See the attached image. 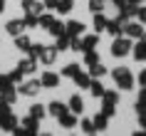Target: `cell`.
I'll list each match as a JSON object with an SVG mask.
<instances>
[{
    "label": "cell",
    "instance_id": "1",
    "mask_svg": "<svg viewBox=\"0 0 146 136\" xmlns=\"http://www.w3.org/2000/svg\"><path fill=\"white\" fill-rule=\"evenodd\" d=\"M111 74H114V82H116V87H119V89L129 92L131 87H134V74H131V69H126V67H116Z\"/></svg>",
    "mask_w": 146,
    "mask_h": 136
},
{
    "label": "cell",
    "instance_id": "2",
    "mask_svg": "<svg viewBox=\"0 0 146 136\" xmlns=\"http://www.w3.org/2000/svg\"><path fill=\"white\" fill-rule=\"evenodd\" d=\"M131 37H121V35H119V37L114 40V45H111V54H114V57H126V54L131 52Z\"/></svg>",
    "mask_w": 146,
    "mask_h": 136
},
{
    "label": "cell",
    "instance_id": "3",
    "mask_svg": "<svg viewBox=\"0 0 146 136\" xmlns=\"http://www.w3.org/2000/svg\"><path fill=\"white\" fill-rule=\"evenodd\" d=\"M124 35H126V37H131V40H141L144 27H141L139 23H126V25H124Z\"/></svg>",
    "mask_w": 146,
    "mask_h": 136
},
{
    "label": "cell",
    "instance_id": "4",
    "mask_svg": "<svg viewBox=\"0 0 146 136\" xmlns=\"http://www.w3.org/2000/svg\"><path fill=\"white\" fill-rule=\"evenodd\" d=\"M60 84V74H54V72H45V74L40 77V87H47V89H52Z\"/></svg>",
    "mask_w": 146,
    "mask_h": 136
},
{
    "label": "cell",
    "instance_id": "5",
    "mask_svg": "<svg viewBox=\"0 0 146 136\" xmlns=\"http://www.w3.org/2000/svg\"><path fill=\"white\" fill-rule=\"evenodd\" d=\"M37 92H40V82L37 79H30V82L20 84V94H25V97H35Z\"/></svg>",
    "mask_w": 146,
    "mask_h": 136
},
{
    "label": "cell",
    "instance_id": "6",
    "mask_svg": "<svg viewBox=\"0 0 146 136\" xmlns=\"http://www.w3.org/2000/svg\"><path fill=\"white\" fill-rule=\"evenodd\" d=\"M64 32H67L69 37H79V35L84 32V25H82V23H77V20H69V23L64 25Z\"/></svg>",
    "mask_w": 146,
    "mask_h": 136
},
{
    "label": "cell",
    "instance_id": "7",
    "mask_svg": "<svg viewBox=\"0 0 146 136\" xmlns=\"http://www.w3.org/2000/svg\"><path fill=\"white\" fill-rule=\"evenodd\" d=\"M5 32H10L13 37H17V35H23V32H25V23H23V20H10V23L5 25Z\"/></svg>",
    "mask_w": 146,
    "mask_h": 136
},
{
    "label": "cell",
    "instance_id": "8",
    "mask_svg": "<svg viewBox=\"0 0 146 136\" xmlns=\"http://www.w3.org/2000/svg\"><path fill=\"white\" fill-rule=\"evenodd\" d=\"M23 10L25 13H32V15H40V13L45 10V5L37 3V0H23Z\"/></svg>",
    "mask_w": 146,
    "mask_h": 136
},
{
    "label": "cell",
    "instance_id": "9",
    "mask_svg": "<svg viewBox=\"0 0 146 136\" xmlns=\"http://www.w3.org/2000/svg\"><path fill=\"white\" fill-rule=\"evenodd\" d=\"M57 121H60L64 129H74V126H77V114H74V111H64Z\"/></svg>",
    "mask_w": 146,
    "mask_h": 136
},
{
    "label": "cell",
    "instance_id": "10",
    "mask_svg": "<svg viewBox=\"0 0 146 136\" xmlns=\"http://www.w3.org/2000/svg\"><path fill=\"white\" fill-rule=\"evenodd\" d=\"M17 69H20L23 74H32V72L37 69V60H32V57H27V60H20Z\"/></svg>",
    "mask_w": 146,
    "mask_h": 136
},
{
    "label": "cell",
    "instance_id": "11",
    "mask_svg": "<svg viewBox=\"0 0 146 136\" xmlns=\"http://www.w3.org/2000/svg\"><path fill=\"white\" fill-rule=\"evenodd\" d=\"M104 30L111 35V37H119V35H124V25L119 23V20H107V27Z\"/></svg>",
    "mask_w": 146,
    "mask_h": 136
},
{
    "label": "cell",
    "instance_id": "12",
    "mask_svg": "<svg viewBox=\"0 0 146 136\" xmlns=\"http://www.w3.org/2000/svg\"><path fill=\"white\" fill-rule=\"evenodd\" d=\"M131 54H134V60H136V62H146V42H144V40H139V45L131 47Z\"/></svg>",
    "mask_w": 146,
    "mask_h": 136
},
{
    "label": "cell",
    "instance_id": "13",
    "mask_svg": "<svg viewBox=\"0 0 146 136\" xmlns=\"http://www.w3.org/2000/svg\"><path fill=\"white\" fill-rule=\"evenodd\" d=\"M54 60H57V47H45L42 54H40V62L42 64H52Z\"/></svg>",
    "mask_w": 146,
    "mask_h": 136
},
{
    "label": "cell",
    "instance_id": "14",
    "mask_svg": "<svg viewBox=\"0 0 146 136\" xmlns=\"http://www.w3.org/2000/svg\"><path fill=\"white\" fill-rule=\"evenodd\" d=\"M0 129H5V131H15V129H17V119L13 116V114L0 116Z\"/></svg>",
    "mask_w": 146,
    "mask_h": 136
},
{
    "label": "cell",
    "instance_id": "15",
    "mask_svg": "<svg viewBox=\"0 0 146 136\" xmlns=\"http://www.w3.org/2000/svg\"><path fill=\"white\" fill-rule=\"evenodd\" d=\"M72 79H74V84H77L79 89H89V84H92V77L84 74V72H77V74L72 77Z\"/></svg>",
    "mask_w": 146,
    "mask_h": 136
},
{
    "label": "cell",
    "instance_id": "16",
    "mask_svg": "<svg viewBox=\"0 0 146 136\" xmlns=\"http://www.w3.org/2000/svg\"><path fill=\"white\" fill-rule=\"evenodd\" d=\"M13 40H15V47L20 50V52H27V50H30V45H32L30 37H27L25 32H23V35H17V37H13Z\"/></svg>",
    "mask_w": 146,
    "mask_h": 136
},
{
    "label": "cell",
    "instance_id": "17",
    "mask_svg": "<svg viewBox=\"0 0 146 136\" xmlns=\"http://www.w3.org/2000/svg\"><path fill=\"white\" fill-rule=\"evenodd\" d=\"M47 111L52 114L54 119H60L62 114H64V111H69V109H67V106H64V104H60V102H52V104L47 106Z\"/></svg>",
    "mask_w": 146,
    "mask_h": 136
},
{
    "label": "cell",
    "instance_id": "18",
    "mask_svg": "<svg viewBox=\"0 0 146 136\" xmlns=\"http://www.w3.org/2000/svg\"><path fill=\"white\" fill-rule=\"evenodd\" d=\"M82 109H84V102L79 99V94H74V97L69 99V111H74V114L79 116V114H82Z\"/></svg>",
    "mask_w": 146,
    "mask_h": 136
},
{
    "label": "cell",
    "instance_id": "19",
    "mask_svg": "<svg viewBox=\"0 0 146 136\" xmlns=\"http://www.w3.org/2000/svg\"><path fill=\"white\" fill-rule=\"evenodd\" d=\"M107 126H109V116L107 114H97L94 116V129L97 131H107Z\"/></svg>",
    "mask_w": 146,
    "mask_h": 136
},
{
    "label": "cell",
    "instance_id": "20",
    "mask_svg": "<svg viewBox=\"0 0 146 136\" xmlns=\"http://www.w3.org/2000/svg\"><path fill=\"white\" fill-rule=\"evenodd\" d=\"M97 42H99V35H87V37L82 40V52L94 50V47H97Z\"/></svg>",
    "mask_w": 146,
    "mask_h": 136
},
{
    "label": "cell",
    "instance_id": "21",
    "mask_svg": "<svg viewBox=\"0 0 146 136\" xmlns=\"http://www.w3.org/2000/svg\"><path fill=\"white\" fill-rule=\"evenodd\" d=\"M104 74H107V67H104L102 62H97L94 67H89V77H92V79H99V77H104Z\"/></svg>",
    "mask_w": 146,
    "mask_h": 136
},
{
    "label": "cell",
    "instance_id": "22",
    "mask_svg": "<svg viewBox=\"0 0 146 136\" xmlns=\"http://www.w3.org/2000/svg\"><path fill=\"white\" fill-rule=\"evenodd\" d=\"M104 27H107V17H104V13H94V30L104 32Z\"/></svg>",
    "mask_w": 146,
    "mask_h": 136
},
{
    "label": "cell",
    "instance_id": "23",
    "mask_svg": "<svg viewBox=\"0 0 146 136\" xmlns=\"http://www.w3.org/2000/svg\"><path fill=\"white\" fill-rule=\"evenodd\" d=\"M97 62H99V52H94V50H87V52H84V64H87V67H94Z\"/></svg>",
    "mask_w": 146,
    "mask_h": 136
},
{
    "label": "cell",
    "instance_id": "24",
    "mask_svg": "<svg viewBox=\"0 0 146 136\" xmlns=\"http://www.w3.org/2000/svg\"><path fill=\"white\" fill-rule=\"evenodd\" d=\"M89 92H92V97L102 99V97H104V92H107V89H104V87H102V84L97 82V79H92V84H89Z\"/></svg>",
    "mask_w": 146,
    "mask_h": 136
},
{
    "label": "cell",
    "instance_id": "25",
    "mask_svg": "<svg viewBox=\"0 0 146 136\" xmlns=\"http://www.w3.org/2000/svg\"><path fill=\"white\" fill-rule=\"evenodd\" d=\"M54 47H57V52H62V50H67V47H69V35H67V32H64V35H57Z\"/></svg>",
    "mask_w": 146,
    "mask_h": 136
},
{
    "label": "cell",
    "instance_id": "26",
    "mask_svg": "<svg viewBox=\"0 0 146 136\" xmlns=\"http://www.w3.org/2000/svg\"><path fill=\"white\" fill-rule=\"evenodd\" d=\"M47 30H50V35H52V37H57V35H64V25L57 23V20H52V25H50Z\"/></svg>",
    "mask_w": 146,
    "mask_h": 136
},
{
    "label": "cell",
    "instance_id": "27",
    "mask_svg": "<svg viewBox=\"0 0 146 136\" xmlns=\"http://www.w3.org/2000/svg\"><path fill=\"white\" fill-rule=\"evenodd\" d=\"M37 121H40V119H35V116H25V119H23V126L27 129V131L35 134V131H37Z\"/></svg>",
    "mask_w": 146,
    "mask_h": 136
},
{
    "label": "cell",
    "instance_id": "28",
    "mask_svg": "<svg viewBox=\"0 0 146 136\" xmlns=\"http://www.w3.org/2000/svg\"><path fill=\"white\" fill-rule=\"evenodd\" d=\"M45 114H47V109H45L42 104H32V106H30V116H35V119H42Z\"/></svg>",
    "mask_w": 146,
    "mask_h": 136
},
{
    "label": "cell",
    "instance_id": "29",
    "mask_svg": "<svg viewBox=\"0 0 146 136\" xmlns=\"http://www.w3.org/2000/svg\"><path fill=\"white\" fill-rule=\"evenodd\" d=\"M23 23H25V27H40V15H32V13H27Z\"/></svg>",
    "mask_w": 146,
    "mask_h": 136
},
{
    "label": "cell",
    "instance_id": "30",
    "mask_svg": "<svg viewBox=\"0 0 146 136\" xmlns=\"http://www.w3.org/2000/svg\"><path fill=\"white\" fill-rule=\"evenodd\" d=\"M0 99L8 102V104L13 106V104H15V99H17V94H15V89H8V92H0Z\"/></svg>",
    "mask_w": 146,
    "mask_h": 136
},
{
    "label": "cell",
    "instance_id": "31",
    "mask_svg": "<svg viewBox=\"0 0 146 136\" xmlns=\"http://www.w3.org/2000/svg\"><path fill=\"white\" fill-rule=\"evenodd\" d=\"M42 50H45V45H30L27 54H30L32 60H40V54H42Z\"/></svg>",
    "mask_w": 146,
    "mask_h": 136
},
{
    "label": "cell",
    "instance_id": "32",
    "mask_svg": "<svg viewBox=\"0 0 146 136\" xmlns=\"http://www.w3.org/2000/svg\"><path fill=\"white\" fill-rule=\"evenodd\" d=\"M72 8H74V0H60V3H57V10H60V13H69Z\"/></svg>",
    "mask_w": 146,
    "mask_h": 136
},
{
    "label": "cell",
    "instance_id": "33",
    "mask_svg": "<svg viewBox=\"0 0 146 136\" xmlns=\"http://www.w3.org/2000/svg\"><path fill=\"white\" fill-rule=\"evenodd\" d=\"M102 114L114 116V114H116V104H111V102H104V106H102Z\"/></svg>",
    "mask_w": 146,
    "mask_h": 136
},
{
    "label": "cell",
    "instance_id": "34",
    "mask_svg": "<svg viewBox=\"0 0 146 136\" xmlns=\"http://www.w3.org/2000/svg\"><path fill=\"white\" fill-rule=\"evenodd\" d=\"M89 10L92 13H102L104 10V0H89Z\"/></svg>",
    "mask_w": 146,
    "mask_h": 136
},
{
    "label": "cell",
    "instance_id": "35",
    "mask_svg": "<svg viewBox=\"0 0 146 136\" xmlns=\"http://www.w3.org/2000/svg\"><path fill=\"white\" fill-rule=\"evenodd\" d=\"M77 72H79V67H77V64H67V67L62 69V77H74Z\"/></svg>",
    "mask_w": 146,
    "mask_h": 136
},
{
    "label": "cell",
    "instance_id": "36",
    "mask_svg": "<svg viewBox=\"0 0 146 136\" xmlns=\"http://www.w3.org/2000/svg\"><path fill=\"white\" fill-rule=\"evenodd\" d=\"M102 99H104V102H111V104H116V102H119V92H109V89H107Z\"/></svg>",
    "mask_w": 146,
    "mask_h": 136
},
{
    "label": "cell",
    "instance_id": "37",
    "mask_svg": "<svg viewBox=\"0 0 146 136\" xmlns=\"http://www.w3.org/2000/svg\"><path fill=\"white\" fill-rule=\"evenodd\" d=\"M52 20H54V17L50 15V13H45V15H40V27H45V30H47V27L52 25Z\"/></svg>",
    "mask_w": 146,
    "mask_h": 136
},
{
    "label": "cell",
    "instance_id": "38",
    "mask_svg": "<svg viewBox=\"0 0 146 136\" xmlns=\"http://www.w3.org/2000/svg\"><path fill=\"white\" fill-rule=\"evenodd\" d=\"M69 50L82 52V40H79V37H69Z\"/></svg>",
    "mask_w": 146,
    "mask_h": 136
},
{
    "label": "cell",
    "instance_id": "39",
    "mask_svg": "<svg viewBox=\"0 0 146 136\" xmlns=\"http://www.w3.org/2000/svg\"><path fill=\"white\" fill-rule=\"evenodd\" d=\"M82 131H84V134H94V131H97V129H94V121L84 119L82 121Z\"/></svg>",
    "mask_w": 146,
    "mask_h": 136
},
{
    "label": "cell",
    "instance_id": "40",
    "mask_svg": "<svg viewBox=\"0 0 146 136\" xmlns=\"http://www.w3.org/2000/svg\"><path fill=\"white\" fill-rule=\"evenodd\" d=\"M23 77H25V74H23V72H20V69H17V67L13 69V72H10V79H13V82H15V84H17V82H23Z\"/></svg>",
    "mask_w": 146,
    "mask_h": 136
},
{
    "label": "cell",
    "instance_id": "41",
    "mask_svg": "<svg viewBox=\"0 0 146 136\" xmlns=\"http://www.w3.org/2000/svg\"><path fill=\"white\" fill-rule=\"evenodd\" d=\"M5 114H10V104L0 99V116H5Z\"/></svg>",
    "mask_w": 146,
    "mask_h": 136
},
{
    "label": "cell",
    "instance_id": "42",
    "mask_svg": "<svg viewBox=\"0 0 146 136\" xmlns=\"http://www.w3.org/2000/svg\"><path fill=\"white\" fill-rule=\"evenodd\" d=\"M136 17H139V23L146 25V8H139V10H136Z\"/></svg>",
    "mask_w": 146,
    "mask_h": 136
},
{
    "label": "cell",
    "instance_id": "43",
    "mask_svg": "<svg viewBox=\"0 0 146 136\" xmlns=\"http://www.w3.org/2000/svg\"><path fill=\"white\" fill-rule=\"evenodd\" d=\"M134 109H136V114H146V102H136Z\"/></svg>",
    "mask_w": 146,
    "mask_h": 136
},
{
    "label": "cell",
    "instance_id": "44",
    "mask_svg": "<svg viewBox=\"0 0 146 136\" xmlns=\"http://www.w3.org/2000/svg\"><path fill=\"white\" fill-rule=\"evenodd\" d=\"M57 3H60V0H42V5H45V8H57Z\"/></svg>",
    "mask_w": 146,
    "mask_h": 136
},
{
    "label": "cell",
    "instance_id": "45",
    "mask_svg": "<svg viewBox=\"0 0 146 136\" xmlns=\"http://www.w3.org/2000/svg\"><path fill=\"white\" fill-rule=\"evenodd\" d=\"M139 124H141V129L146 131V114H139Z\"/></svg>",
    "mask_w": 146,
    "mask_h": 136
},
{
    "label": "cell",
    "instance_id": "46",
    "mask_svg": "<svg viewBox=\"0 0 146 136\" xmlns=\"http://www.w3.org/2000/svg\"><path fill=\"white\" fill-rule=\"evenodd\" d=\"M139 82H141V87H146V69L141 72V74H139Z\"/></svg>",
    "mask_w": 146,
    "mask_h": 136
},
{
    "label": "cell",
    "instance_id": "47",
    "mask_svg": "<svg viewBox=\"0 0 146 136\" xmlns=\"http://www.w3.org/2000/svg\"><path fill=\"white\" fill-rule=\"evenodd\" d=\"M139 102H146V87H144L141 92H139Z\"/></svg>",
    "mask_w": 146,
    "mask_h": 136
},
{
    "label": "cell",
    "instance_id": "48",
    "mask_svg": "<svg viewBox=\"0 0 146 136\" xmlns=\"http://www.w3.org/2000/svg\"><path fill=\"white\" fill-rule=\"evenodd\" d=\"M114 5H116V8H119V10H121L124 5H126V0H114Z\"/></svg>",
    "mask_w": 146,
    "mask_h": 136
},
{
    "label": "cell",
    "instance_id": "49",
    "mask_svg": "<svg viewBox=\"0 0 146 136\" xmlns=\"http://www.w3.org/2000/svg\"><path fill=\"white\" fill-rule=\"evenodd\" d=\"M3 10H5V0H0V13H3Z\"/></svg>",
    "mask_w": 146,
    "mask_h": 136
},
{
    "label": "cell",
    "instance_id": "50",
    "mask_svg": "<svg viewBox=\"0 0 146 136\" xmlns=\"http://www.w3.org/2000/svg\"><path fill=\"white\" fill-rule=\"evenodd\" d=\"M126 3H129V5H139V0H126Z\"/></svg>",
    "mask_w": 146,
    "mask_h": 136
},
{
    "label": "cell",
    "instance_id": "51",
    "mask_svg": "<svg viewBox=\"0 0 146 136\" xmlns=\"http://www.w3.org/2000/svg\"><path fill=\"white\" fill-rule=\"evenodd\" d=\"M141 40H144V42H146V30H144V35H141Z\"/></svg>",
    "mask_w": 146,
    "mask_h": 136
}]
</instances>
